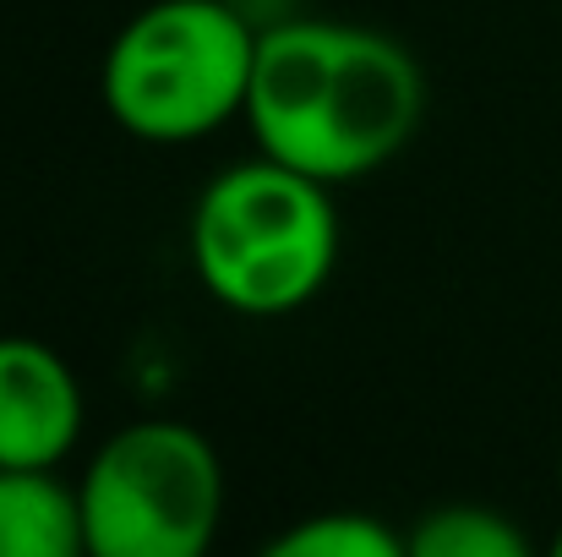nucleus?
<instances>
[{
	"instance_id": "nucleus-1",
	"label": "nucleus",
	"mask_w": 562,
	"mask_h": 557,
	"mask_svg": "<svg viewBox=\"0 0 562 557\" xmlns=\"http://www.w3.org/2000/svg\"><path fill=\"white\" fill-rule=\"evenodd\" d=\"M420 115L426 71L404 38L339 16H284L257 33L240 115L257 154L323 186H350L404 154Z\"/></svg>"
},
{
	"instance_id": "nucleus-2",
	"label": "nucleus",
	"mask_w": 562,
	"mask_h": 557,
	"mask_svg": "<svg viewBox=\"0 0 562 557\" xmlns=\"http://www.w3.org/2000/svg\"><path fill=\"white\" fill-rule=\"evenodd\" d=\"M196 285L235 318H290L323 296L339 263L334 186L268 154L218 170L187 219Z\"/></svg>"
},
{
	"instance_id": "nucleus-3",
	"label": "nucleus",
	"mask_w": 562,
	"mask_h": 557,
	"mask_svg": "<svg viewBox=\"0 0 562 557\" xmlns=\"http://www.w3.org/2000/svg\"><path fill=\"white\" fill-rule=\"evenodd\" d=\"M257 33L229 0H148L104 49V110L126 137L154 148L224 132L246 115Z\"/></svg>"
},
{
	"instance_id": "nucleus-4",
	"label": "nucleus",
	"mask_w": 562,
	"mask_h": 557,
	"mask_svg": "<svg viewBox=\"0 0 562 557\" xmlns=\"http://www.w3.org/2000/svg\"><path fill=\"white\" fill-rule=\"evenodd\" d=\"M77 503L88 557H207L224 525V465L196 426L148 415L99 443Z\"/></svg>"
},
{
	"instance_id": "nucleus-5",
	"label": "nucleus",
	"mask_w": 562,
	"mask_h": 557,
	"mask_svg": "<svg viewBox=\"0 0 562 557\" xmlns=\"http://www.w3.org/2000/svg\"><path fill=\"white\" fill-rule=\"evenodd\" d=\"M82 382L44 339L0 334V470H60L82 443Z\"/></svg>"
},
{
	"instance_id": "nucleus-6",
	"label": "nucleus",
	"mask_w": 562,
	"mask_h": 557,
	"mask_svg": "<svg viewBox=\"0 0 562 557\" xmlns=\"http://www.w3.org/2000/svg\"><path fill=\"white\" fill-rule=\"evenodd\" d=\"M0 557H88L77 487L55 470H0Z\"/></svg>"
},
{
	"instance_id": "nucleus-7",
	"label": "nucleus",
	"mask_w": 562,
	"mask_h": 557,
	"mask_svg": "<svg viewBox=\"0 0 562 557\" xmlns=\"http://www.w3.org/2000/svg\"><path fill=\"white\" fill-rule=\"evenodd\" d=\"M404 557H536V547L503 509L437 503L404 531Z\"/></svg>"
},
{
	"instance_id": "nucleus-8",
	"label": "nucleus",
	"mask_w": 562,
	"mask_h": 557,
	"mask_svg": "<svg viewBox=\"0 0 562 557\" xmlns=\"http://www.w3.org/2000/svg\"><path fill=\"white\" fill-rule=\"evenodd\" d=\"M257 557H404V536L356 509H334V514H306L295 525H284L279 536H268Z\"/></svg>"
},
{
	"instance_id": "nucleus-9",
	"label": "nucleus",
	"mask_w": 562,
	"mask_h": 557,
	"mask_svg": "<svg viewBox=\"0 0 562 557\" xmlns=\"http://www.w3.org/2000/svg\"><path fill=\"white\" fill-rule=\"evenodd\" d=\"M547 557H562V531L552 536V547H547Z\"/></svg>"
},
{
	"instance_id": "nucleus-10",
	"label": "nucleus",
	"mask_w": 562,
	"mask_h": 557,
	"mask_svg": "<svg viewBox=\"0 0 562 557\" xmlns=\"http://www.w3.org/2000/svg\"><path fill=\"white\" fill-rule=\"evenodd\" d=\"M558 487H562V454H558Z\"/></svg>"
}]
</instances>
